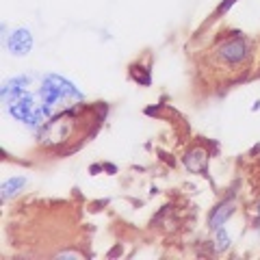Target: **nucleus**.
Returning <instances> with one entry per match:
<instances>
[{"mask_svg": "<svg viewBox=\"0 0 260 260\" xmlns=\"http://www.w3.org/2000/svg\"><path fill=\"white\" fill-rule=\"evenodd\" d=\"M24 178H11L9 182H5L3 184V200H7L9 195H13L15 193V189H20V186H24Z\"/></svg>", "mask_w": 260, "mask_h": 260, "instance_id": "obj_5", "label": "nucleus"}, {"mask_svg": "<svg viewBox=\"0 0 260 260\" xmlns=\"http://www.w3.org/2000/svg\"><path fill=\"white\" fill-rule=\"evenodd\" d=\"M228 243H230V239H228V234L223 232V228H217V237H215V249H225Z\"/></svg>", "mask_w": 260, "mask_h": 260, "instance_id": "obj_6", "label": "nucleus"}, {"mask_svg": "<svg viewBox=\"0 0 260 260\" xmlns=\"http://www.w3.org/2000/svg\"><path fill=\"white\" fill-rule=\"evenodd\" d=\"M221 54L225 56V59H230V61H241L243 56H245V44H243L241 39H237V42H230L228 46L221 48Z\"/></svg>", "mask_w": 260, "mask_h": 260, "instance_id": "obj_3", "label": "nucleus"}, {"mask_svg": "<svg viewBox=\"0 0 260 260\" xmlns=\"http://www.w3.org/2000/svg\"><path fill=\"white\" fill-rule=\"evenodd\" d=\"M32 48V35L26 28H15L9 37H7V50L15 56L28 54V50Z\"/></svg>", "mask_w": 260, "mask_h": 260, "instance_id": "obj_2", "label": "nucleus"}, {"mask_svg": "<svg viewBox=\"0 0 260 260\" xmlns=\"http://www.w3.org/2000/svg\"><path fill=\"white\" fill-rule=\"evenodd\" d=\"M3 100L20 121L30 128H42L54 115L70 111L83 100L80 91L61 76H22L3 87Z\"/></svg>", "mask_w": 260, "mask_h": 260, "instance_id": "obj_1", "label": "nucleus"}, {"mask_svg": "<svg viewBox=\"0 0 260 260\" xmlns=\"http://www.w3.org/2000/svg\"><path fill=\"white\" fill-rule=\"evenodd\" d=\"M232 210H234L232 202H225V204H221L213 215H210V228H215V230H217V228H221V223L232 215Z\"/></svg>", "mask_w": 260, "mask_h": 260, "instance_id": "obj_4", "label": "nucleus"}]
</instances>
